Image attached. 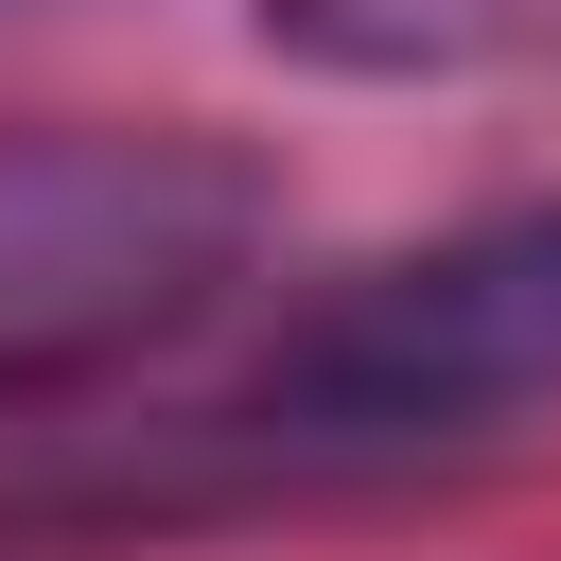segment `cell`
I'll use <instances>...</instances> for the list:
<instances>
[{
  "mask_svg": "<svg viewBox=\"0 0 561 561\" xmlns=\"http://www.w3.org/2000/svg\"><path fill=\"white\" fill-rule=\"evenodd\" d=\"M526 403H561V193L351 263L333 298H298L263 333V368L193 438L245 456V473H368V456L491 438Z\"/></svg>",
  "mask_w": 561,
  "mask_h": 561,
  "instance_id": "obj_1",
  "label": "cell"
},
{
  "mask_svg": "<svg viewBox=\"0 0 561 561\" xmlns=\"http://www.w3.org/2000/svg\"><path fill=\"white\" fill-rule=\"evenodd\" d=\"M263 245V175L193 123H53L0 140V421L88 403L175 351Z\"/></svg>",
  "mask_w": 561,
  "mask_h": 561,
  "instance_id": "obj_2",
  "label": "cell"
},
{
  "mask_svg": "<svg viewBox=\"0 0 561 561\" xmlns=\"http://www.w3.org/2000/svg\"><path fill=\"white\" fill-rule=\"evenodd\" d=\"M280 53L316 70H368V88H421V70H491L526 35H561V0H263Z\"/></svg>",
  "mask_w": 561,
  "mask_h": 561,
  "instance_id": "obj_3",
  "label": "cell"
},
{
  "mask_svg": "<svg viewBox=\"0 0 561 561\" xmlns=\"http://www.w3.org/2000/svg\"><path fill=\"white\" fill-rule=\"evenodd\" d=\"M0 18H18V0H0Z\"/></svg>",
  "mask_w": 561,
  "mask_h": 561,
  "instance_id": "obj_4",
  "label": "cell"
}]
</instances>
